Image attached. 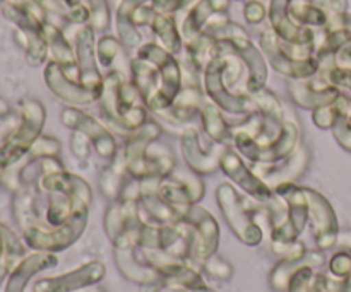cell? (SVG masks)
I'll use <instances>...</instances> for the list:
<instances>
[{"mask_svg":"<svg viewBox=\"0 0 351 292\" xmlns=\"http://www.w3.org/2000/svg\"><path fill=\"white\" fill-rule=\"evenodd\" d=\"M45 120H47V109L43 103L38 99H24L21 103L19 122L5 144L0 147V170L3 171L16 166L24 156H27L33 144L41 137Z\"/></svg>","mask_w":351,"mask_h":292,"instance_id":"1","label":"cell"},{"mask_svg":"<svg viewBox=\"0 0 351 292\" xmlns=\"http://www.w3.org/2000/svg\"><path fill=\"white\" fill-rule=\"evenodd\" d=\"M216 202L237 238L247 246L261 245L264 229L254 219L250 204L230 183H221L216 188Z\"/></svg>","mask_w":351,"mask_h":292,"instance_id":"2","label":"cell"},{"mask_svg":"<svg viewBox=\"0 0 351 292\" xmlns=\"http://www.w3.org/2000/svg\"><path fill=\"white\" fill-rule=\"evenodd\" d=\"M144 226L146 224L139 215L137 200L117 198L106 209L105 231L115 248H136L143 238Z\"/></svg>","mask_w":351,"mask_h":292,"instance_id":"3","label":"cell"},{"mask_svg":"<svg viewBox=\"0 0 351 292\" xmlns=\"http://www.w3.org/2000/svg\"><path fill=\"white\" fill-rule=\"evenodd\" d=\"M204 92L209 101L215 103L219 109L233 115H249L256 111L250 94L243 92H233L225 82V57L219 55L218 58L208 65L204 70Z\"/></svg>","mask_w":351,"mask_h":292,"instance_id":"4","label":"cell"},{"mask_svg":"<svg viewBox=\"0 0 351 292\" xmlns=\"http://www.w3.org/2000/svg\"><path fill=\"white\" fill-rule=\"evenodd\" d=\"M86 224H88V214H81L58 228L29 226L23 229V238L24 243L36 252H62L81 238Z\"/></svg>","mask_w":351,"mask_h":292,"instance_id":"5","label":"cell"},{"mask_svg":"<svg viewBox=\"0 0 351 292\" xmlns=\"http://www.w3.org/2000/svg\"><path fill=\"white\" fill-rule=\"evenodd\" d=\"M62 123L65 127H69L74 132H81L91 140L93 147H95L96 154L103 159L112 161L115 157V154L119 152V146H117V140L113 137V133L110 132V129L103 123H99L95 116H91L89 113L81 111L77 106H69L62 111L60 115Z\"/></svg>","mask_w":351,"mask_h":292,"instance_id":"6","label":"cell"},{"mask_svg":"<svg viewBox=\"0 0 351 292\" xmlns=\"http://www.w3.org/2000/svg\"><path fill=\"white\" fill-rule=\"evenodd\" d=\"M261 48L274 70L290 79H311L321 68V64L315 57L305 58V60H293L288 57L281 47V40L273 29H266L261 33Z\"/></svg>","mask_w":351,"mask_h":292,"instance_id":"7","label":"cell"},{"mask_svg":"<svg viewBox=\"0 0 351 292\" xmlns=\"http://www.w3.org/2000/svg\"><path fill=\"white\" fill-rule=\"evenodd\" d=\"M219 170L237 185L242 188L250 198L257 202H269L274 197V190L256 173L250 170L242 159L239 150L226 147L225 154L221 157Z\"/></svg>","mask_w":351,"mask_h":292,"instance_id":"8","label":"cell"},{"mask_svg":"<svg viewBox=\"0 0 351 292\" xmlns=\"http://www.w3.org/2000/svg\"><path fill=\"white\" fill-rule=\"evenodd\" d=\"M180 149L189 170L194 171L199 176H206V174H213L219 170L226 146L213 142L211 149H204L197 129L187 127L180 135Z\"/></svg>","mask_w":351,"mask_h":292,"instance_id":"9","label":"cell"},{"mask_svg":"<svg viewBox=\"0 0 351 292\" xmlns=\"http://www.w3.org/2000/svg\"><path fill=\"white\" fill-rule=\"evenodd\" d=\"M305 188V195L308 200V222L312 226L315 245L319 250H329L336 245L339 236L338 219L335 211L324 195L312 188Z\"/></svg>","mask_w":351,"mask_h":292,"instance_id":"10","label":"cell"},{"mask_svg":"<svg viewBox=\"0 0 351 292\" xmlns=\"http://www.w3.org/2000/svg\"><path fill=\"white\" fill-rule=\"evenodd\" d=\"M185 221L194 229V245H192V263H201L211 258L218 250L219 243V226L216 219L209 214L206 209L199 207L197 204L192 205L185 214Z\"/></svg>","mask_w":351,"mask_h":292,"instance_id":"11","label":"cell"},{"mask_svg":"<svg viewBox=\"0 0 351 292\" xmlns=\"http://www.w3.org/2000/svg\"><path fill=\"white\" fill-rule=\"evenodd\" d=\"M45 82H47L48 89L51 94L57 96L60 101L67 103L71 106H84L91 105V103L99 101L101 94L91 89L84 88L79 81L69 77L62 65L57 62H48L45 67Z\"/></svg>","mask_w":351,"mask_h":292,"instance_id":"12","label":"cell"},{"mask_svg":"<svg viewBox=\"0 0 351 292\" xmlns=\"http://www.w3.org/2000/svg\"><path fill=\"white\" fill-rule=\"evenodd\" d=\"M75 60H77L81 84L101 94L103 92V75L99 74L98 57H96L95 29L89 24L79 27L75 33Z\"/></svg>","mask_w":351,"mask_h":292,"instance_id":"13","label":"cell"},{"mask_svg":"<svg viewBox=\"0 0 351 292\" xmlns=\"http://www.w3.org/2000/svg\"><path fill=\"white\" fill-rule=\"evenodd\" d=\"M225 43L233 53L239 55L247 68V94L261 91L267 82V64L264 53L252 43L250 36L232 38V40H218Z\"/></svg>","mask_w":351,"mask_h":292,"instance_id":"14","label":"cell"},{"mask_svg":"<svg viewBox=\"0 0 351 292\" xmlns=\"http://www.w3.org/2000/svg\"><path fill=\"white\" fill-rule=\"evenodd\" d=\"M311 163V152L305 146H298L293 152L283 161L273 164H254L256 173L269 185L271 188L283 183H297L298 178L305 173Z\"/></svg>","mask_w":351,"mask_h":292,"instance_id":"15","label":"cell"},{"mask_svg":"<svg viewBox=\"0 0 351 292\" xmlns=\"http://www.w3.org/2000/svg\"><path fill=\"white\" fill-rule=\"evenodd\" d=\"M341 94V89L331 85L321 74H315L311 79H293L290 84V96L297 106L304 109L321 108L331 105Z\"/></svg>","mask_w":351,"mask_h":292,"instance_id":"16","label":"cell"},{"mask_svg":"<svg viewBox=\"0 0 351 292\" xmlns=\"http://www.w3.org/2000/svg\"><path fill=\"white\" fill-rule=\"evenodd\" d=\"M103 277H105V265L101 262H89L69 274L38 280L34 284V292H75L84 287L96 286Z\"/></svg>","mask_w":351,"mask_h":292,"instance_id":"17","label":"cell"},{"mask_svg":"<svg viewBox=\"0 0 351 292\" xmlns=\"http://www.w3.org/2000/svg\"><path fill=\"white\" fill-rule=\"evenodd\" d=\"M290 0H271L267 17H269L271 29L278 34V38L288 43H305L315 47V29L314 27L298 26L290 17Z\"/></svg>","mask_w":351,"mask_h":292,"instance_id":"18","label":"cell"},{"mask_svg":"<svg viewBox=\"0 0 351 292\" xmlns=\"http://www.w3.org/2000/svg\"><path fill=\"white\" fill-rule=\"evenodd\" d=\"M204 96L206 92L202 85H184L175 98L173 105L165 111L156 113V115L163 116L165 122L171 123V125H185L197 113H201L202 106L206 105Z\"/></svg>","mask_w":351,"mask_h":292,"instance_id":"19","label":"cell"},{"mask_svg":"<svg viewBox=\"0 0 351 292\" xmlns=\"http://www.w3.org/2000/svg\"><path fill=\"white\" fill-rule=\"evenodd\" d=\"M57 265V256L50 252H36L31 255L24 256L17 262L12 272L9 274L7 279L5 291L3 292H24L26 291L27 282L33 279L36 274L43 272V270L51 269Z\"/></svg>","mask_w":351,"mask_h":292,"instance_id":"20","label":"cell"},{"mask_svg":"<svg viewBox=\"0 0 351 292\" xmlns=\"http://www.w3.org/2000/svg\"><path fill=\"white\" fill-rule=\"evenodd\" d=\"M230 2L232 0H197L194 5L191 7V10L185 16L184 23H182V36L185 40H192L194 36H197L199 33H202L208 24V21L211 19L215 14L218 12H228Z\"/></svg>","mask_w":351,"mask_h":292,"instance_id":"21","label":"cell"},{"mask_svg":"<svg viewBox=\"0 0 351 292\" xmlns=\"http://www.w3.org/2000/svg\"><path fill=\"white\" fill-rule=\"evenodd\" d=\"M324 253L321 250H307L304 256H297V258H281L278 262V265L274 267L273 272H271V286L276 292H287L288 284H290L291 276L297 272L300 267L308 265V267H321L324 263Z\"/></svg>","mask_w":351,"mask_h":292,"instance_id":"22","label":"cell"},{"mask_svg":"<svg viewBox=\"0 0 351 292\" xmlns=\"http://www.w3.org/2000/svg\"><path fill=\"white\" fill-rule=\"evenodd\" d=\"M43 34L47 38L48 50L51 53V60L57 62L58 65L64 67V70L74 72L79 70L77 60H75V50L69 44L67 38H65L64 31L53 23H45Z\"/></svg>","mask_w":351,"mask_h":292,"instance_id":"23","label":"cell"},{"mask_svg":"<svg viewBox=\"0 0 351 292\" xmlns=\"http://www.w3.org/2000/svg\"><path fill=\"white\" fill-rule=\"evenodd\" d=\"M199 115H201L206 135L211 139V142L223 144L226 147L233 146V127H230L225 120L223 109H219L215 103L206 101Z\"/></svg>","mask_w":351,"mask_h":292,"instance_id":"24","label":"cell"},{"mask_svg":"<svg viewBox=\"0 0 351 292\" xmlns=\"http://www.w3.org/2000/svg\"><path fill=\"white\" fill-rule=\"evenodd\" d=\"M219 55H221L219 41L206 31L187 41V62L194 65L201 74H204L208 65Z\"/></svg>","mask_w":351,"mask_h":292,"instance_id":"25","label":"cell"},{"mask_svg":"<svg viewBox=\"0 0 351 292\" xmlns=\"http://www.w3.org/2000/svg\"><path fill=\"white\" fill-rule=\"evenodd\" d=\"M161 132H163L161 125L153 122V120H147L143 127H139L137 130L130 132L122 147L123 154H125L127 164L134 163V161L146 156L147 147H149L154 140L160 139Z\"/></svg>","mask_w":351,"mask_h":292,"instance_id":"26","label":"cell"},{"mask_svg":"<svg viewBox=\"0 0 351 292\" xmlns=\"http://www.w3.org/2000/svg\"><path fill=\"white\" fill-rule=\"evenodd\" d=\"M130 74H132L134 85L137 88L144 106H146L160 89V68L144 58L136 57L130 62Z\"/></svg>","mask_w":351,"mask_h":292,"instance_id":"27","label":"cell"},{"mask_svg":"<svg viewBox=\"0 0 351 292\" xmlns=\"http://www.w3.org/2000/svg\"><path fill=\"white\" fill-rule=\"evenodd\" d=\"M125 176H129V173H127V159L123 150L119 149L115 157L110 161L108 166L99 174V188H101L103 195L110 200H117L127 181Z\"/></svg>","mask_w":351,"mask_h":292,"instance_id":"28","label":"cell"},{"mask_svg":"<svg viewBox=\"0 0 351 292\" xmlns=\"http://www.w3.org/2000/svg\"><path fill=\"white\" fill-rule=\"evenodd\" d=\"M115 262L120 272H122L127 279L132 280V282L141 284V286L163 282V279H161V276L156 272V270L141 265V263L134 258L132 248L129 250L115 248Z\"/></svg>","mask_w":351,"mask_h":292,"instance_id":"29","label":"cell"},{"mask_svg":"<svg viewBox=\"0 0 351 292\" xmlns=\"http://www.w3.org/2000/svg\"><path fill=\"white\" fill-rule=\"evenodd\" d=\"M21 258H24V246L7 226L0 224V282L12 272Z\"/></svg>","mask_w":351,"mask_h":292,"instance_id":"30","label":"cell"},{"mask_svg":"<svg viewBox=\"0 0 351 292\" xmlns=\"http://www.w3.org/2000/svg\"><path fill=\"white\" fill-rule=\"evenodd\" d=\"M158 195L180 215L182 219L185 217V214L189 212V209L194 205L191 194H189L187 188L180 183L175 178L167 176L160 181L158 185Z\"/></svg>","mask_w":351,"mask_h":292,"instance_id":"31","label":"cell"},{"mask_svg":"<svg viewBox=\"0 0 351 292\" xmlns=\"http://www.w3.org/2000/svg\"><path fill=\"white\" fill-rule=\"evenodd\" d=\"M151 2V0H122L117 9V31H119V40L122 44L129 48H136L141 44V33L137 26L130 23V14L141 5V3Z\"/></svg>","mask_w":351,"mask_h":292,"instance_id":"32","label":"cell"},{"mask_svg":"<svg viewBox=\"0 0 351 292\" xmlns=\"http://www.w3.org/2000/svg\"><path fill=\"white\" fill-rule=\"evenodd\" d=\"M151 29L160 40V44L165 50L170 51L171 55H177L182 50V33L177 26V21L171 14L158 12L154 17Z\"/></svg>","mask_w":351,"mask_h":292,"instance_id":"33","label":"cell"},{"mask_svg":"<svg viewBox=\"0 0 351 292\" xmlns=\"http://www.w3.org/2000/svg\"><path fill=\"white\" fill-rule=\"evenodd\" d=\"M290 17L298 26L322 29L328 24V14L324 9L315 5L312 0H290Z\"/></svg>","mask_w":351,"mask_h":292,"instance_id":"34","label":"cell"},{"mask_svg":"<svg viewBox=\"0 0 351 292\" xmlns=\"http://www.w3.org/2000/svg\"><path fill=\"white\" fill-rule=\"evenodd\" d=\"M120 51H122V41L110 34L99 38V41L96 43V57H98L99 65L105 68H112Z\"/></svg>","mask_w":351,"mask_h":292,"instance_id":"35","label":"cell"},{"mask_svg":"<svg viewBox=\"0 0 351 292\" xmlns=\"http://www.w3.org/2000/svg\"><path fill=\"white\" fill-rule=\"evenodd\" d=\"M26 34V58L31 65H41L47 60L48 43L43 33H24Z\"/></svg>","mask_w":351,"mask_h":292,"instance_id":"36","label":"cell"},{"mask_svg":"<svg viewBox=\"0 0 351 292\" xmlns=\"http://www.w3.org/2000/svg\"><path fill=\"white\" fill-rule=\"evenodd\" d=\"M170 176L180 181V183L187 188L189 194H191V197H192V200H194V204H197V202L204 197L206 185H204V181L201 180V176H199V174H195L194 171L178 170V166H177Z\"/></svg>","mask_w":351,"mask_h":292,"instance_id":"37","label":"cell"},{"mask_svg":"<svg viewBox=\"0 0 351 292\" xmlns=\"http://www.w3.org/2000/svg\"><path fill=\"white\" fill-rule=\"evenodd\" d=\"M89 12H91V21L89 26L95 31H106L110 26V5L108 0H86Z\"/></svg>","mask_w":351,"mask_h":292,"instance_id":"38","label":"cell"},{"mask_svg":"<svg viewBox=\"0 0 351 292\" xmlns=\"http://www.w3.org/2000/svg\"><path fill=\"white\" fill-rule=\"evenodd\" d=\"M17 122H19V113L16 115V113L10 111L9 103L3 98H0V147L9 139L12 130L16 129ZM2 173L3 171L0 170V176H2Z\"/></svg>","mask_w":351,"mask_h":292,"instance_id":"39","label":"cell"},{"mask_svg":"<svg viewBox=\"0 0 351 292\" xmlns=\"http://www.w3.org/2000/svg\"><path fill=\"white\" fill-rule=\"evenodd\" d=\"M62 146L55 137L41 135L27 152V157H58Z\"/></svg>","mask_w":351,"mask_h":292,"instance_id":"40","label":"cell"},{"mask_svg":"<svg viewBox=\"0 0 351 292\" xmlns=\"http://www.w3.org/2000/svg\"><path fill=\"white\" fill-rule=\"evenodd\" d=\"M137 57L151 62V64L156 65V67L160 68V67H163V65L167 64L171 57H175V55H171L170 51L165 50L161 44L146 43V44H143V47H139V50H137Z\"/></svg>","mask_w":351,"mask_h":292,"instance_id":"41","label":"cell"},{"mask_svg":"<svg viewBox=\"0 0 351 292\" xmlns=\"http://www.w3.org/2000/svg\"><path fill=\"white\" fill-rule=\"evenodd\" d=\"M339 118H341V115H339L335 103L321 106V108H315L314 111H312V122L322 130H328V129L331 130Z\"/></svg>","mask_w":351,"mask_h":292,"instance_id":"42","label":"cell"},{"mask_svg":"<svg viewBox=\"0 0 351 292\" xmlns=\"http://www.w3.org/2000/svg\"><path fill=\"white\" fill-rule=\"evenodd\" d=\"M312 277H314V267H300V269L291 276L287 292H311Z\"/></svg>","mask_w":351,"mask_h":292,"instance_id":"43","label":"cell"},{"mask_svg":"<svg viewBox=\"0 0 351 292\" xmlns=\"http://www.w3.org/2000/svg\"><path fill=\"white\" fill-rule=\"evenodd\" d=\"M202 267H204V270L209 274V276H213L215 279H219V280H228L233 274L232 265H230L226 260H223L221 256L216 255V253L211 256V258L206 260Z\"/></svg>","mask_w":351,"mask_h":292,"instance_id":"44","label":"cell"},{"mask_svg":"<svg viewBox=\"0 0 351 292\" xmlns=\"http://www.w3.org/2000/svg\"><path fill=\"white\" fill-rule=\"evenodd\" d=\"M34 2L45 10V14H53L55 17H60L65 21H69L72 7H74L67 0H34Z\"/></svg>","mask_w":351,"mask_h":292,"instance_id":"45","label":"cell"},{"mask_svg":"<svg viewBox=\"0 0 351 292\" xmlns=\"http://www.w3.org/2000/svg\"><path fill=\"white\" fill-rule=\"evenodd\" d=\"M329 272L338 279H346L351 276V255L348 252H339L329 262Z\"/></svg>","mask_w":351,"mask_h":292,"instance_id":"46","label":"cell"},{"mask_svg":"<svg viewBox=\"0 0 351 292\" xmlns=\"http://www.w3.org/2000/svg\"><path fill=\"white\" fill-rule=\"evenodd\" d=\"M158 14V9L153 5V2H146V3H141L139 7H137L136 10H134L132 14H130V23L134 24V26H151L154 21V17H156Z\"/></svg>","mask_w":351,"mask_h":292,"instance_id":"47","label":"cell"},{"mask_svg":"<svg viewBox=\"0 0 351 292\" xmlns=\"http://www.w3.org/2000/svg\"><path fill=\"white\" fill-rule=\"evenodd\" d=\"M91 146H93L91 140H89L84 133L74 132V135H72L71 139V149H72V154H74L77 159L81 161L88 159L89 154H91Z\"/></svg>","mask_w":351,"mask_h":292,"instance_id":"48","label":"cell"},{"mask_svg":"<svg viewBox=\"0 0 351 292\" xmlns=\"http://www.w3.org/2000/svg\"><path fill=\"white\" fill-rule=\"evenodd\" d=\"M243 16L249 24H261L267 16V10L259 0H249L243 7Z\"/></svg>","mask_w":351,"mask_h":292,"instance_id":"49","label":"cell"},{"mask_svg":"<svg viewBox=\"0 0 351 292\" xmlns=\"http://www.w3.org/2000/svg\"><path fill=\"white\" fill-rule=\"evenodd\" d=\"M331 130L339 146L345 150H348V152H351V129H348V125H346V120L339 118Z\"/></svg>","mask_w":351,"mask_h":292,"instance_id":"50","label":"cell"},{"mask_svg":"<svg viewBox=\"0 0 351 292\" xmlns=\"http://www.w3.org/2000/svg\"><path fill=\"white\" fill-rule=\"evenodd\" d=\"M192 2H194V0H171V2L168 3L167 7H165L163 12L165 14H173V12H177V10L187 7L189 3H192Z\"/></svg>","mask_w":351,"mask_h":292,"instance_id":"51","label":"cell"},{"mask_svg":"<svg viewBox=\"0 0 351 292\" xmlns=\"http://www.w3.org/2000/svg\"><path fill=\"white\" fill-rule=\"evenodd\" d=\"M338 243L339 246H341V248H345V250H350L351 252V231H345V233H341V235L338 236Z\"/></svg>","mask_w":351,"mask_h":292,"instance_id":"52","label":"cell"},{"mask_svg":"<svg viewBox=\"0 0 351 292\" xmlns=\"http://www.w3.org/2000/svg\"><path fill=\"white\" fill-rule=\"evenodd\" d=\"M75 292H105V291H103L101 287L89 286V287H84V289H81V291H75Z\"/></svg>","mask_w":351,"mask_h":292,"instance_id":"53","label":"cell"},{"mask_svg":"<svg viewBox=\"0 0 351 292\" xmlns=\"http://www.w3.org/2000/svg\"><path fill=\"white\" fill-rule=\"evenodd\" d=\"M346 29H348L351 34V14H346Z\"/></svg>","mask_w":351,"mask_h":292,"instance_id":"54","label":"cell"},{"mask_svg":"<svg viewBox=\"0 0 351 292\" xmlns=\"http://www.w3.org/2000/svg\"><path fill=\"white\" fill-rule=\"evenodd\" d=\"M69 3H71V5H77V3H81L82 0H67Z\"/></svg>","mask_w":351,"mask_h":292,"instance_id":"55","label":"cell"},{"mask_svg":"<svg viewBox=\"0 0 351 292\" xmlns=\"http://www.w3.org/2000/svg\"><path fill=\"white\" fill-rule=\"evenodd\" d=\"M350 94H351V91H350ZM346 125H348V129H351V115L348 116V120H346Z\"/></svg>","mask_w":351,"mask_h":292,"instance_id":"56","label":"cell"}]
</instances>
